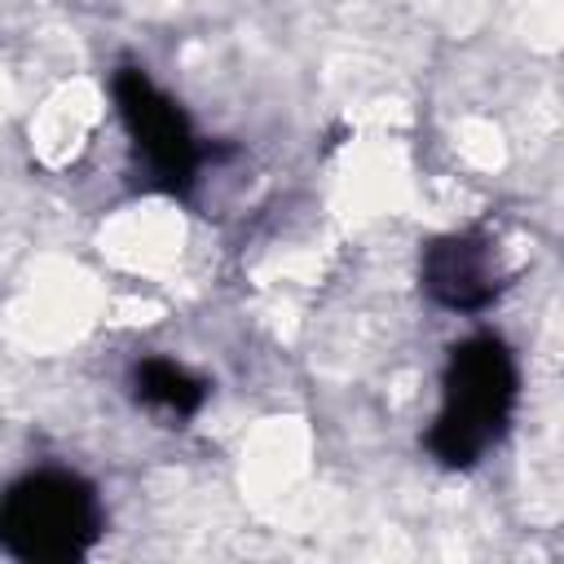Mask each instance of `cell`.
Returning <instances> with one entry per match:
<instances>
[{
  "instance_id": "obj_4",
  "label": "cell",
  "mask_w": 564,
  "mask_h": 564,
  "mask_svg": "<svg viewBox=\"0 0 564 564\" xmlns=\"http://www.w3.org/2000/svg\"><path fill=\"white\" fill-rule=\"evenodd\" d=\"M423 286L436 304L458 308V313H476L485 304H494L498 286H502V269H498V251L489 238L480 234H445L423 251Z\"/></svg>"
},
{
  "instance_id": "obj_2",
  "label": "cell",
  "mask_w": 564,
  "mask_h": 564,
  "mask_svg": "<svg viewBox=\"0 0 564 564\" xmlns=\"http://www.w3.org/2000/svg\"><path fill=\"white\" fill-rule=\"evenodd\" d=\"M101 502L70 471H35L0 494V546L26 564H70L93 551Z\"/></svg>"
},
{
  "instance_id": "obj_3",
  "label": "cell",
  "mask_w": 564,
  "mask_h": 564,
  "mask_svg": "<svg viewBox=\"0 0 564 564\" xmlns=\"http://www.w3.org/2000/svg\"><path fill=\"white\" fill-rule=\"evenodd\" d=\"M115 106L150 181L159 189L181 194L198 172V137L185 110L141 66H123L115 75Z\"/></svg>"
},
{
  "instance_id": "obj_5",
  "label": "cell",
  "mask_w": 564,
  "mask_h": 564,
  "mask_svg": "<svg viewBox=\"0 0 564 564\" xmlns=\"http://www.w3.org/2000/svg\"><path fill=\"white\" fill-rule=\"evenodd\" d=\"M132 392L145 410H154L163 419H194L207 401V383L167 357H145L132 370Z\"/></svg>"
},
{
  "instance_id": "obj_1",
  "label": "cell",
  "mask_w": 564,
  "mask_h": 564,
  "mask_svg": "<svg viewBox=\"0 0 564 564\" xmlns=\"http://www.w3.org/2000/svg\"><path fill=\"white\" fill-rule=\"evenodd\" d=\"M516 397H520V375L511 348L494 335L463 339L445 366L441 410L432 419L427 449L445 467L480 463L511 427Z\"/></svg>"
}]
</instances>
